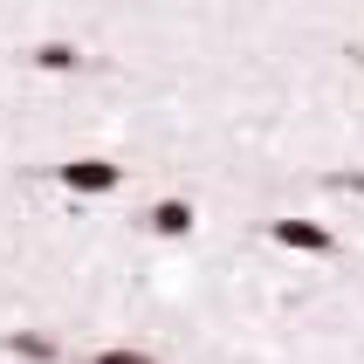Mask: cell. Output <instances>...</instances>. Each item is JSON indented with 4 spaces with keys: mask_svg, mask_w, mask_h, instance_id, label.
<instances>
[{
    "mask_svg": "<svg viewBox=\"0 0 364 364\" xmlns=\"http://www.w3.org/2000/svg\"><path fill=\"white\" fill-rule=\"evenodd\" d=\"M55 179L69 186L76 200H103V193L124 186V165H110V159H69V165H55Z\"/></svg>",
    "mask_w": 364,
    "mask_h": 364,
    "instance_id": "6da1fadb",
    "label": "cell"
},
{
    "mask_svg": "<svg viewBox=\"0 0 364 364\" xmlns=\"http://www.w3.org/2000/svg\"><path fill=\"white\" fill-rule=\"evenodd\" d=\"M268 241L275 247H296V255H337V234L316 220H275L268 227Z\"/></svg>",
    "mask_w": 364,
    "mask_h": 364,
    "instance_id": "7a4b0ae2",
    "label": "cell"
},
{
    "mask_svg": "<svg viewBox=\"0 0 364 364\" xmlns=\"http://www.w3.org/2000/svg\"><path fill=\"white\" fill-rule=\"evenodd\" d=\"M0 350H7V358H21V364H55V358H62V344L48 337V330H7V337H0Z\"/></svg>",
    "mask_w": 364,
    "mask_h": 364,
    "instance_id": "3957f363",
    "label": "cell"
},
{
    "mask_svg": "<svg viewBox=\"0 0 364 364\" xmlns=\"http://www.w3.org/2000/svg\"><path fill=\"white\" fill-rule=\"evenodd\" d=\"M144 220H151V234H159V241H186V234H193V206H186V200H159Z\"/></svg>",
    "mask_w": 364,
    "mask_h": 364,
    "instance_id": "277c9868",
    "label": "cell"
},
{
    "mask_svg": "<svg viewBox=\"0 0 364 364\" xmlns=\"http://www.w3.org/2000/svg\"><path fill=\"white\" fill-rule=\"evenodd\" d=\"M28 62L48 69V76H76V69H82V48H76V41H41V48H28Z\"/></svg>",
    "mask_w": 364,
    "mask_h": 364,
    "instance_id": "5b68a950",
    "label": "cell"
},
{
    "mask_svg": "<svg viewBox=\"0 0 364 364\" xmlns=\"http://www.w3.org/2000/svg\"><path fill=\"white\" fill-rule=\"evenodd\" d=\"M90 364H159L151 350H131V344H110V350H97Z\"/></svg>",
    "mask_w": 364,
    "mask_h": 364,
    "instance_id": "8992f818",
    "label": "cell"
},
{
    "mask_svg": "<svg viewBox=\"0 0 364 364\" xmlns=\"http://www.w3.org/2000/svg\"><path fill=\"white\" fill-rule=\"evenodd\" d=\"M323 186H330V193H364V172H330Z\"/></svg>",
    "mask_w": 364,
    "mask_h": 364,
    "instance_id": "52a82bcc",
    "label": "cell"
}]
</instances>
